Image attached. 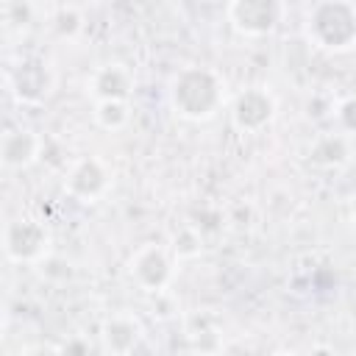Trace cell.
Listing matches in <instances>:
<instances>
[{
  "label": "cell",
  "instance_id": "obj_13",
  "mask_svg": "<svg viewBox=\"0 0 356 356\" xmlns=\"http://www.w3.org/2000/svg\"><path fill=\"white\" fill-rule=\"evenodd\" d=\"M95 120H97L106 131H120V128L128 122V106H125L122 100H103V103H97Z\"/></svg>",
  "mask_w": 356,
  "mask_h": 356
},
{
  "label": "cell",
  "instance_id": "obj_9",
  "mask_svg": "<svg viewBox=\"0 0 356 356\" xmlns=\"http://www.w3.org/2000/svg\"><path fill=\"white\" fill-rule=\"evenodd\" d=\"M89 89L97 97V103H103V100H122L125 103V97L134 89V75L125 64H106V67L95 70Z\"/></svg>",
  "mask_w": 356,
  "mask_h": 356
},
{
  "label": "cell",
  "instance_id": "obj_17",
  "mask_svg": "<svg viewBox=\"0 0 356 356\" xmlns=\"http://www.w3.org/2000/svg\"><path fill=\"white\" fill-rule=\"evenodd\" d=\"M58 353L61 356H89V348L83 345V339H70Z\"/></svg>",
  "mask_w": 356,
  "mask_h": 356
},
{
  "label": "cell",
  "instance_id": "obj_22",
  "mask_svg": "<svg viewBox=\"0 0 356 356\" xmlns=\"http://www.w3.org/2000/svg\"><path fill=\"white\" fill-rule=\"evenodd\" d=\"M273 356H295V353H286V350H278V353H273Z\"/></svg>",
  "mask_w": 356,
  "mask_h": 356
},
{
  "label": "cell",
  "instance_id": "obj_18",
  "mask_svg": "<svg viewBox=\"0 0 356 356\" xmlns=\"http://www.w3.org/2000/svg\"><path fill=\"white\" fill-rule=\"evenodd\" d=\"M25 356H61L56 348H47V345H39V348H31L25 350Z\"/></svg>",
  "mask_w": 356,
  "mask_h": 356
},
{
  "label": "cell",
  "instance_id": "obj_20",
  "mask_svg": "<svg viewBox=\"0 0 356 356\" xmlns=\"http://www.w3.org/2000/svg\"><path fill=\"white\" fill-rule=\"evenodd\" d=\"M222 356H248V353H245L242 348H228V350H225Z\"/></svg>",
  "mask_w": 356,
  "mask_h": 356
},
{
  "label": "cell",
  "instance_id": "obj_4",
  "mask_svg": "<svg viewBox=\"0 0 356 356\" xmlns=\"http://www.w3.org/2000/svg\"><path fill=\"white\" fill-rule=\"evenodd\" d=\"M131 278L145 289V292H159L170 284L172 278V261L164 248L159 245H145L134 253L131 259Z\"/></svg>",
  "mask_w": 356,
  "mask_h": 356
},
{
  "label": "cell",
  "instance_id": "obj_15",
  "mask_svg": "<svg viewBox=\"0 0 356 356\" xmlns=\"http://www.w3.org/2000/svg\"><path fill=\"white\" fill-rule=\"evenodd\" d=\"M56 22H58L61 33H75V31L81 28V11H78V8H72V6H67V8H58V17H56Z\"/></svg>",
  "mask_w": 356,
  "mask_h": 356
},
{
  "label": "cell",
  "instance_id": "obj_16",
  "mask_svg": "<svg viewBox=\"0 0 356 356\" xmlns=\"http://www.w3.org/2000/svg\"><path fill=\"white\" fill-rule=\"evenodd\" d=\"M339 122H342L345 131H353L356 134V97H350V100H345L339 106Z\"/></svg>",
  "mask_w": 356,
  "mask_h": 356
},
{
  "label": "cell",
  "instance_id": "obj_6",
  "mask_svg": "<svg viewBox=\"0 0 356 356\" xmlns=\"http://www.w3.org/2000/svg\"><path fill=\"white\" fill-rule=\"evenodd\" d=\"M275 103L264 89H245L234 103V125L239 131H261L273 120Z\"/></svg>",
  "mask_w": 356,
  "mask_h": 356
},
{
  "label": "cell",
  "instance_id": "obj_19",
  "mask_svg": "<svg viewBox=\"0 0 356 356\" xmlns=\"http://www.w3.org/2000/svg\"><path fill=\"white\" fill-rule=\"evenodd\" d=\"M309 356H334V353H331L328 348H314V350H312Z\"/></svg>",
  "mask_w": 356,
  "mask_h": 356
},
{
  "label": "cell",
  "instance_id": "obj_1",
  "mask_svg": "<svg viewBox=\"0 0 356 356\" xmlns=\"http://www.w3.org/2000/svg\"><path fill=\"white\" fill-rule=\"evenodd\" d=\"M172 108L186 120H209L220 103H222V86L220 78L211 70L189 67L181 70L170 89Z\"/></svg>",
  "mask_w": 356,
  "mask_h": 356
},
{
  "label": "cell",
  "instance_id": "obj_10",
  "mask_svg": "<svg viewBox=\"0 0 356 356\" xmlns=\"http://www.w3.org/2000/svg\"><path fill=\"white\" fill-rule=\"evenodd\" d=\"M11 81H14L17 97H19V100H28V103L42 100V97L47 95V89H50V75H47L44 64L36 61V58H25V61L14 70Z\"/></svg>",
  "mask_w": 356,
  "mask_h": 356
},
{
  "label": "cell",
  "instance_id": "obj_14",
  "mask_svg": "<svg viewBox=\"0 0 356 356\" xmlns=\"http://www.w3.org/2000/svg\"><path fill=\"white\" fill-rule=\"evenodd\" d=\"M175 250H178V256H195V253H200V236L192 228H184L175 236Z\"/></svg>",
  "mask_w": 356,
  "mask_h": 356
},
{
  "label": "cell",
  "instance_id": "obj_5",
  "mask_svg": "<svg viewBox=\"0 0 356 356\" xmlns=\"http://www.w3.org/2000/svg\"><path fill=\"white\" fill-rule=\"evenodd\" d=\"M3 245L8 259L14 261H33L47 248V231L33 220H14L6 225Z\"/></svg>",
  "mask_w": 356,
  "mask_h": 356
},
{
  "label": "cell",
  "instance_id": "obj_11",
  "mask_svg": "<svg viewBox=\"0 0 356 356\" xmlns=\"http://www.w3.org/2000/svg\"><path fill=\"white\" fill-rule=\"evenodd\" d=\"M39 136L28 128H17V131H6L3 136V145H0V156H3V164L6 167H28L36 156H39Z\"/></svg>",
  "mask_w": 356,
  "mask_h": 356
},
{
  "label": "cell",
  "instance_id": "obj_2",
  "mask_svg": "<svg viewBox=\"0 0 356 356\" xmlns=\"http://www.w3.org/2000/svg\"><path fill=\"white\" fill-rule=\"evenodd\" d=\"M306 33L323 50H348L356 42V3H314L306 14Z\"/></svg>",
  "mask_w": 356,
  "mask_h": 356
},
{
  "label": "cell",
  "instance_id": "obj_8",
  "mask_svg": "<svg viewBox=\"0 0 356 356\" xmlns=\"http://www.w3.org/2000/svg\"><path fill=\"white\" fill-rule=\"evenodd\" d=\"M106 186H108V172H106V167H103L97 159H83V161H78V164L70 170V175H67V189H70V195H75V197H81V200H95V197H100V195L106 192Z\"/></svg>",
  "mask_w": 356,
  "mask_h": 356
},
{
  "label": "cell",
  "instance_id": "obj_3",
  "mask_svg": "<svg viewBox=\"0 0 356 356\" xmlns=\"http://www.w3.org/2000/svg\"><path fill=\"white\" fill-rule=\"evenodd\" d=\"M284 6L275 0H236L228 6V19L239 33L264 36L281 22Z\"/></svg>",
  "mask_w": 356,
  "mask_h": 356
},
{
  "label": "cell",
  "instance_id": "obj_7",
  "mask_svg": "<svg viewBox=\"0 0 356 356\" xmlns=\"http://www.w3.org/2000/svg\"><path fill=\"white\" fill-rule=\"evenodd\" d=\"M100 339H103V350L108 356H128L142 339V325H139L136 317L114 314L103 323Z\"/></svg>",
  "mask_w": 356,
  "mask_h": 356
},
{
  "label": "cell",
  "instance_id": "obj_21",
  "mask_svg": "<svg viewBox=\"0 0 356 356\" xmlns=\"http://www.w3.org/2000/svg\"><path fill=\"white\" fill-rule=\"evenodd\" d=\"M350 217H353V220H356V195H353V197H350Z\"/></svg>",
  "mask_w": 356,
  "mask_h": 356
},
{
  "label": "cell",
  "instance_id": "obj_12",
  "mask_svg": "<svg viewBox=\"0 0 356 356\" xmlns=\"http://www.w3.org/2000/svg\"><path fill=\"white\" fill-rule=\"evenodd\" d=\"M309 156H312V161L325 164V167L342 164V161L348 159V145H345L342 136H323V139L314 142V147H312Z\"/></svg>",
  "mask_w": 356,
  "mask_h": 356
}]
</instances>
